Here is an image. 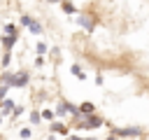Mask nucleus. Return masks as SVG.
Masks as SVG:
<instances>
[{
    "label": "nucleus",
    "instance_id": "6",
    "mask_svg": "<svg viewBox=\"0 0 149 140\" xmlns=\"http://www.w3.org/2000/svg\"><path fill=\"white\" fill-rule=\"evenodd\" d=\"M72 75H74L77 79H84V77H86V72H84L79 65H72Z\"/></svg>",
    "mask_w": 149,
    "mask_h": 140
},
{
    "label": "nucleus",
    "instance_id": "3",
    "mask_svg": "<svg viewBox=\"0 0 149 140\" xmlns=\"http://www.w3.org/2000/svg\"><path fill=\"white\" fill-rule=\"evenodd\" d=\"M142 131L140 128H119V131H112V135H140Z\"/></svg>",
    "mask_w": 149,
    "mask_h": 140
},
{
    "label": "nucleus",
    "instance_id": "5",
    "mask_svg": "<svg viewBox=\"0 0 149 140\" xmlns=\"http://www.w3.org/2000/svg\"><path fill=\"white\" fill-rule=\"evenodd\" d=\"M14 110V100L12 98H7V100H2V114H9Z\"/></svg>",
    "mask_w": 149,
    "mask_h": 140
},
{
    "label": "nucleus",
    "instance_id": "7",
    "mask_svg": "<svg viewBox=\"0 0 149 140\" xmlns=\"http://www.w3.org/2000/svg\"><path fill=\"white\" fill-rule=\"evenodd\" d=\"M51 131H54V133H68V128H65L63 124H51Z\"/></svg>",
    "mask_w": 149,
    "mask_h": 140
},
{
    "label": "nucleus",
    "instance_id": "13",
    "mask_svg": "<svg viewBox=\"0 0 149 140\" xmlns=\"http://www.w3.org/2000/svg\"><path fill=\"white\" fill-rule=\"evenodd\" d=\"M30 135V128H21V138H28Z\"/></svg>",
    "mask_w": 149,
    "mask_h": 140
},
{
    "label": "nucleus",
    "instance_id": "10",
    "mask_svg": "<svg viewBox=\"0 0 149 140\" xmlns=\"http://www.w3.org/2000/svg\"><path fill=\"white\" fill-rule=\"evenodd\" d=\"M30 121L37 124V121H40V112H30Z\"/></svg>",
    "mask_w": 149,
    "mask_h": 140
},
{
    "label": "nucleus",
    "instance_id": "8",
    "mask_svg": "<svg viewBox=\"0 0 149 140\" xmlns=\"http://www.w3.org/2000/svg\"><path fill=\"white\" fill-rule=\"evenodd\" d=\"M63 9H65L68 14H74V12H77V9H74V5H72V2H65V0H63Z\"/></svg>",
    "mask_w": 149,
    "mask_h": 140
},
{
    "label": "nucleus",
    "instance_id": "9",
    "mask_svg": "<svg viewBox=\"0 0 149 140\" xmlns=\"http://www.w3.org/2000/svg\"><path fill=\"white\" fill-rule=\"evenodd\" d=\"M37 54H40V56H42V54H47V44H44V42H40V44H37Z\"/></svg>",
    "mask_w": 149,
    "mask_h": 140
},
{
    "label": "nucleus",
    "instance_id": "1",
    "mask_svg": "<svg viewBox=\"0 0 149 140\" xmlns=\"http://www.w3.org/2000/svg\"><path fill=\"white\" fill-rule=\"evenodd\" d=\"M98 126H102V119L91 112V114H84V121H81L79 128H98Z\"/></svg>",
    "mask_w": 149,
    "mask_h": 140
},
{
    "label": "nucleus",
    "instance_id": "15",
    "mask_svg": "<svg viewBox=\"0 0 149 140\" xmlns=\"http://www.w3.org/2000/svg\"><path fill=\"white\" fill-rule=\"evenodd\" d=\"M0 121H2V119H0Z\"/></svg>",
    "mask_w": 149,
    "mask_h": 140
},
{
    "label": "nucleus",
    "instance_id": "12",
    "mask_svg": "<svg viewBox=\"0 0 149 140\" xmlns=\"http://www.w3.org/2000/svg\"><path fill=\"white\" fill-rule=\"evenodd\" d=\"M42 117H44V119H51V117H54V112H51V110H44V112H42Z\"/></svg>",
    "mask_w": 149,
    "mask_h": 140
},
{
    "label": "nucleus",
    "instance_id": "4",
    "mask_svg": "<svg viewBox=\"0 0 149 140\" xmlns=\"http://www.w3.org/2000/svg\"><path fill=\"white\" fill-rule=\"evenodd\" d=\"M91 112H95V105L93 103H81L79 105V114H91Z\"/></svg>",
    "mask_w": 149,
    "mask_h": 140
},
{
    "label": "nucleus",
    "instance_id": "14",
    "mask_svg": "<svg viewBox=\"0 0 149 140\" xmlns=\"http://www.w3.org/2000/svg\"><path fill=\"white\" fill-rule=\"evenodd\" d=\"M5 93H7V86H0V98H2Z\"/></svg>",
    "mask_w": 149,
    "mask_h": 140
},
{
    "label": "nucleus",
    "instance_id": "2",
    "mask_svg": "<svg viewBox=\"0 0 149 140\" xmlns=\"http://www.w3.org/2000/svg\"><path fill=\"white\" fill-rule=\"evenodd\" d=\"M21 23H23V26H28L33 35H40V33H42V26H40L33 16H28V14H23V16H21Z\"/></svg>",
    "mask_w": 149,
    "mask_h": 140
},
{
    "label": "nucleus",
    "instance_id": "11",
    "mask_svg": "<svg viewBox=\"0 0 149 140\" xmlns=\"http://www.w3.org/2000/svg\"><path fill=\"white\" fill-rule=\"evenodd\" d=\"M56 114H65V103H61V105L56 107Z\"/></svg>",
    "mask_w": 149,
    "mask_h": 140
}]
</instances>
